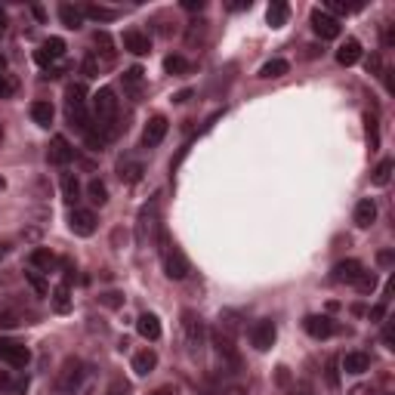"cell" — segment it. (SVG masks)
I'll return each mask as SVG.
<instances>
[{
    "mask_svg": "<svg viewBox=\"0 0 395 395\" xmlns=\"http://www.w3.org/2000/svg\"><path fill=\"white\" fill-rule=\"evenodd\" d=\"M90 117L105 139H115V133H117V96L111 86H102L99 93H93Z\"/></svg>",
    "mask_w": 395,
    "mask_h": 395,
    "instance_id": "obj_1",
    "label": "cell"
},
{
    "mask_svg": "<svg viewBox=\"0 0 395 395\" xmlns=\"http://www.w3.org/2000/svg\"><path fill=\"white\" fill-rule=\"evenodd\" d=\"M65 115L68 123L77 127L80 133L93 127V117H90V99H86V86L84 84H68L65 90Z\"/></svg>",
    "mask_w": 395,
    "mask_h": 395,
    "instance_id": "obj_2",
    "label": "cell"
},
{
    "mask_svg": "<svg viewBox=\"0 0 395 395\" xmlns=\"http://www.w3.org/2000/svg\"><path fill=\"white\" fill-rule=\"evenodd\" d=\"M86 376H90V368H86L84 361H77V358H68V361L62 364L59 376H56V392H62V395L80 392Z\"/></svg>",
    "mask_w": 395,
    "mask_h": 395,
    "instance_id": "obj_3",
    "label": "cell"
},
{
    "mask_svg": "<svg viewBox=\"0 0 395 395\" xmlns=\"http://www.w3.org/2000/svg\"><path fill=\"white\" fill-rule=\"evenodd\" d=\"M182 337H185V346H189L191 355H198V352L204 349V343H207V331H204V321L198 312H182Z\"/></svg>",
    "mask_w": 395,
    "mask_h": 395,
    "instance_id": "obj_4",
    "label": "cell"
},
{
    "mask_svg": "<svg viewBox=\"0 0 395 395\" xmlns=\"http://www.w3.org/2000/svg\"><path fill=\"white\" fill-rule=\"evenodd\" d=\"M160 256H164V275L170 278V281H182V278L189 275V259H185V253L179 250V247H173L164 241Z\"/></svg>",
    "mask_w": 395,
    "mask_h": 395,
    "instance_id": "obj_5",
    "label": "cell"
},
{
    "mask_svg": "<svg viewBox=\"0 0 395 395\" xmlns=\"http://www.w3.org/2000/svg\"><path fill=\"white\" fill-rule=\"evenodd\" d=\"M0 361L10 364V368H28L31 361V349L19 339H0Z\"/></svg>",
    "mask_w": 395,
    "mask_h": 395,
    "instance_id": "obj_6",
    "label": "cell"
},
{
    "mask_svg": "<svg viewBox=\"0 0 395 395\" xmlns=\"http://www.w3.org/2000/svg\"><path fill=\"white\" fill-rule=\"evenodd\" d=\"M275 337H278V327L272 318H263L250 327V343L256 352H269L272 346H275Z\"/></svg>",
    "mask_w": 395,
    "mask_h": 395,
    "instance_id": "obj_7",
    "label": "cell"
},
{
    "mask_svg": "<svg viewBox=\"0 0 395 395\" xmlns=\"http://www.w3.org/2000/svg\"><path fill=\"white\" fill-rule=\"evenodd\" d=\"M96 213L86 207H71V216H68V228H71L74 235H80V238H90L93 232H96Z\"/></svg>",
    "mask_w": 395,
    "mask_h": 395,
    "instance_id": "obj_8",
    "label": "cell"
},
{
    "mask_svg": "<svg viewBox=\"0 0 395 395\" xmlns=\"http://www.w3.org/2000/svg\"><path fill=\"white\" fill-rule=\"evenodd\" d=\"M312 31L321 37V40H337L343 25H339V19L327 16L324 10H312Z\"/></svg>",
    "mask_w": 395,
    "mask_h": 395,
    "instance_id": "obj_9",
    "label": "cell"
},
{
    "mask_svg": "<svg viewBox=\"0 0 395 395\" xmlns=\"http://www.w3.org/2000/svg\"><path fill=\"white\" fill-rule=\"evenodd\" d=\"M160 235V222H158V201H152L145 210L139 213V241L145 244V241L158 238Z\"/></svg>",
    "mask_w": 395,
    "mask_h": 395,
    "instance_id": "obj_10",
    "label": "cell"
},
{
    "mask_svg": "<svg viewBox=\"0 0 395 395\" xmlns=\"http://www.w3.org/2000/svg\"><path fill=\"white\" fill-rule=\"evenodd\" d=\"M62 56H65V40H62V37H49V40L40 43V49H34V62L43 68L59 62Z\"/></svg>",
    "mask_w": 395,
    "mask_h": 395,
    "instance_id": "obj_11",
    "label": "cell"
},
{
    "mask_svg": "<svg viewBox=\"0 0 395 395\" xmlns=\"http://www.w3.org/2000/svg\"><path fill=\"white\" fill-rule=\"evenodd\" d=\"M302 327H306V333L315 339H327L337 333V324H333V318H327V315H309V318L302 321Z\"/></svg>",
    "mask_w": 395,
    "mask_h": 395,
    "instance_id": "obj_12",
    "label": "cell"
},
{
    "mask_svg": "<svg viewBox=\"0 0 395 395\" xmlns=\"http://www.w3.org/2000/svg\"><path fill=\"white\" fill-rule=\"evenodd\" d=\"M167 130H170L167 117H164V115H154L152 121L145 123V133H142V145H145V148L160 145V142H164V136H167Z\"/></svg>",
    "mask_w": 395,
    "mask_h": 395,
    "instance_id": "obj_13",
    "label": "cell"
},
{
    "mask_svg": "<svg viewBox=\"0 0 395 395\" xmlns=\"http://www.w3.org/2000/svg\"><path fill=\"white\" fill-rule=\"evenodd\" d=\"M71 158H74L71 142H68L65 136H53V142H49V148H47V160H49V164L65 167Z\"/></svg>",
    "mask_w": 395,
    "mask_h": 395,
    "instance_id": "obj_14",
    "label": "cell"
},
{
    "mask_svg": "<svg viewBox=\"0 0 395 395\" xmlns=\"http://www.w3.org/2000/svg\"><path fill=\"white\" fill-rule=\"evenodd\" d=\"M361 272H364V265L358 263V259H343V263H337L333 265V281L337 284H355L358 278H361Z\"/></svg>",
    "mask_w": 395,
    "mask_h": 395,
    "instance_id": "obj_15",
    "label": "cell"
},
{
    "mask_svg": "<svg viewBox=\"0 0 395 395\" xmlns=\"http://www.w3.org/2000/svg\"><path fill=\"white\" fill-rule=\"evenodd\" d=\"M121 43H123V49H127V53H133V56H145L148 49H152V37L142 34V31H136V28L123 31Z\"/></svg>",
    "mask_w": 395,
    "mask_h": 395,
    "instance_id": "obj_16",
    "label": "cell"
},
{
    "mask_svg": "<svg viewBox=\"0 0 395 395\" xmlns=\"http://www.w3.org/2000/svg\"><path fill=\"white\" fill-rule=\"evenodd\" d=\"M339 368H343L346 374L358 376V374H364V370H370V355L368 352H346L343 361H339Z\"/></svg>",
    "mask_w": 395,
    "mask_h": 395,
    "instance_id": "obj_17",
    "label": "cell"
},
{
    "mask_svg": "<svg viewBox=\"0 0 395 395\" xmlns=\"http://www.w3.org/2000/svg\"><path fill=\"white\" fill-rule=\"evenodd\" d=\"M136 331H139V337H142V339H148V343L160 339V321H158V315L142 312L139 318H136Z\"/></svg>",
    "mask_w": 395,
    "mask_h": 395,
    "instance_id": "obj_18",
    "label": "cell"
},
{
    "mask_svg": "<svg viewBox=\"0 0 395 395\" xmlns=\"http://www.w3.org/2000/svg\"><path fill=\"white\" fill-rule=\"evenodd\" d=\"M28 263H31V269H34V272H53L59 259H56V253L49 250V247H37V250H31Z\"/></svg>",
    "mask_w": 395,
    "mask_h": 395,
    "instance_id": "obj_19",
    "label": "cell"
},
{
    "mask_svg": "<svg viewBox=\"0 0 395 395\" xmlns=\"http://www.w3.org/2000/svg\"><path fill=\"white\" fill-rule=\"evenodd\" d=\"M213 343H216V352H219V358H222V361H226V364H232V368H238V364H241V355H238V349H235V343H232V337H226V333H216V339H213Z\"/></svg>",
    "mask_w": 395,
    "mask_h": 395,
    "instance_id": "obj_20",
    "label": "cell"
},
{
    "mask_svg": "<svg viewBox=\"0 0 395 395\" xmlns=\"http://www.w3.org/2000/svg\"><path fill=\"white\" fill-rule=\"evenodd\" d=\"M142 84H145V71H142L139 65L127 68L123 71V90L130 93V99H139L142 96Z\"/></svg>",
    "mask_w": 395,
    "mask_h": 395,
    "instance_id": "obj_21",
    "label": "cell"
},
{
    "mask_svg": "<svg viewBox=\"0 0 395 395\" xmlns=\"http://www.w3.org/2000/svg\"><path fill=\"white\" fill-rule=\"evenodd\" d=\"M374 219H376L374 198H361V201H358V207H355V226L358 228H368V226H374Z\"/></svg>",
    "mask_w": 395,
    "mask_h": 395,
    "instance_id": "obj_22",
    "label": "cell"
},
{
    "mask_svg": "<svg viewBox=\"0 0 395 395\" xmlns=\"http://www.w3.org/2000/svg\"><path fill=\"white\" fill-rule=\"evenodd\" d=\"M154 368H158V352H154V349H142V352H136V355H133V370L139 376H148Z\"/></svg>",
    "mask_w": 395,
    "mask_h": 395,
    "instance_id": "obj_23",
    "label": "cell"
},
{
    "mask_svg": "<svg viewBox=\"0 0 395 395\" xmlns=\"http://www.w3.org/2000/svg\"><path fill=\"white\" fill-rule=\"evenodd\" d=\"M287 19H290V6L284 3V0H275V3L265 10V22H269L272 28H284Z\"/></svg>",
    "mask_w": 395,
    "mask_h": 395,
    "instance_id": "obj_24",
    "label": "cell"
},
{
    "mask_svg": "<svg viewBox=\"0 0 395 395\" xmlns=\"http://www.w3.org/2000/svg\"><path fill=\"white\" fill-rule=\"evenodd\" d=\"M117 176H121V182H127V185L139 182L142 179V160H133V158L121 160V164H117Z\"/></svg>",
    "mask_w": 395,
    "mask_h": 395,
    "instance_id": "obj_25",
    "label": "cell"
},
{
    "mask_svg": "<svg viewBox=\"0 0 395 395\" xmlns=\"http://www.w3.org/2000/svg\"><path fill=\"white\" fill-rule=\"evenodd\" d=\"M358 59H361V43L349 37V40L337 49V62H339V65H355Z\"/></svg>",
    "mask_w": 395,
    "mask_h": 395,
    "instance_id": "obj_26",
    "label": "cell"
},
{
    "mask_svg": "<svg viewBox=\"0 0 395 395\" xmlns=\"http://www.w3.org/2000/svg\"><path fill=\"white\" fill-rule=\"evenodd\" d=\"M84 19H93V22H115L117 19V10H108V6H99V3H86L80 6Z\"/></svg>",
    "mask_w": 395,
    "mask_h": 395,
    "instance_id": "obj_27",
    "label": "cell"
},
{
    "mask_svg": "<svg viewBox=\"0 0 395 395\" xmlns=\"http://www.w3.org/2000/svg\"><path fill=\"white\" fill-rule=\"evenodd\" d=\"M59 19H62V25L71 28V31H77L80 25H84V12H80V6H71V3L59 6Z\"/></svg>",
    "mask_w": 395,
    "mask_h": 395,
    "instance_id": "obj_28",
    "label": "cell"
},
{
    "mask_svg": "<svg viewBox=\"0 0 395 395\" xmlns=\"http://www.w3.org/2000/svg\"><path fill=\"white\" fill-rule=\"evenodd\" d=\"M290 71V65L284 59H269L263 68H259V77L263 80H275V77H284Z\"/></svg>",
    "mask_w": 395,
    "mask_h": 395,
    "instance_id": "obj_29",
    "label": "cell"
},
{
    "mask_svg": "<svg viewBox=\"0 0 395 395\" xmlns=\"http://www.w3.org/2000/svg\"><path fill=\"white\" fill-rule=\"evenodd\" d=\"M53 105L49 102H34L31 105V121L37 123V127H49V123H53Z\"/></svg>",
    "mask_w": 395,
    "mask_h": 395,
    "instance_id": "obj_30",
    "label": "cell"
},
{
    "mask_svg": "<svg viewBox=\"0 0 395 395\" xmlns=\"http://www.w3.org/2000/svg\"><path fill=\"white\" fill-rule=\"evenodd\" d=\"M392 167H395L392 160H389V158H383L380 164L374 167V176H370V182H374L376 189H383V185H389V179H392Z\"/></svg>",
    "mask_w": 395,
    "mask_h": 395,
    "instance_id": "obj_31",
    "label": "cell"
},
{
    "mask_svg": "<svg viewBox=\"0 0 395 395\" xmlns=\"http://www.w3.org/2000/svg\"><path fill=\"white\" fill-rule=\"evenodd\" d=\"M62 198H65L71 207L80 201V182L71 176V173H68V176H62Z\"/></svg>",
    "mask_w": 395,
    "mask_h": 395,
    "instance_id": "obj_32",
    "label": "cell"
},
{
    "mask_svg": "<svg viewBox=\"0 0 395 395\" xmlns=\"http://www.w3.org/2000/svg\"><path fill=\"white\" fill-rule=\"evenodd\" d=\"M86 195H90V201L93 204H108V189H105V182L102 179H90V185H86Z\"/></svg>",
    "mask_w": 395,
    "mask_h": 395,
    "instance_id": "obj_33",
    "label": "cell"
},
{
    "mask_svg": "<svg viewBox=\"0 0 395 395\" xmlns=\"http://www.w3.org/2000/svg\"><path fill=\"white\" fill-rule=\"evenodd\" d=\"M28 315L25 312H19V309H12V306H6V309H0V327H16V324H28Z\"/></svg>",
    "mask_w": 395,
    "mask_h": 395,
    "instance_id": "obj_34",
    "label": "cell"
},
{
    "mask_svg": "<svg viewBox=\"0 0 395 395\" xmlns=\"http://www.w3.org/2000/svg\"><path fill=\"white\" fill-rule=\"evenodd\" d=\"M53 309L56 312H68L71 309V290H68V284H59L53 290Z\"/></svg>",
    "mask_w": 395,
    "mask_h": 395,
    "instance_id": "obj_35",
    "label": "cell"
},
{
    "mask_svg": "<svg viewBox=\"0 0 395 395\" xmlns=\"http://www.w3.org/2000/svg\"><path fill=\"white\" fill-rule=\"evenodd\" d=\"M164 68H167L170 74H185L191 65H189V59H185V56H167V59H164Z\"/></svg>",
    "mask_w": 395,
    "mask_h": 395,
    "instance_id": "obj_36",
    "label": "cell"
},
{
    "mask_svg": "<svg viewBox=\"0 0 395 395\" xmlns=\"http://www.w3.org/2000/svg\"><path fill=\"white\" fill-rule=\"evenodd\" d=\"M93 40H96V47H102V49H96V53H102L105 62L115 59V49H111V37L105 34V31H96V37H93Z\"/></svg>",
    "mask_w": 395,
    "mask_h": 395,
    "instance_id": "obj_37",
    "label": "cell"
},
{
    "mask_svg": "<svg viewBox=\"0 0 395 395\" xmlns=\"http://www.w3.org/2000/svg\"><path fill=\"white\" fill-rule=\"evenodd\" d=\"M355 287L361 290V294H374V287H376V275H374V272H361V278L355 281Z\"/></svg>",
    "mask_w": 395,
    "mask_h": 395,
    "instance_id": "obj_38",
    "label": "cell"
},
{
    "mask_svg": "<svg viewBox=\"0 0 395 395\" xmlns=\"http://www.w3.org/2000/svg\"><path fill=\"white\" fill-rule=\"evenodd\" d=\"M12 96H16V80L0 74V99H12Z\"/></svg>",
    "mask_w": 395,
    "mask_h": 395,
    "instance_id": "obj_39",
    "label": "cell"
},
{
    "mask_svg": "<svg viewBox=\"0 0 395 395\" xmlns=\"http://www.w3.org/2000/svg\"><path fill=\"white\" fill-rule=\"evenodd\" d=\"M25 278H28V281H31V287H34L37 294H47V281H43V278L37 275L34 269H31V272H25Z\"/></svg>",
    "mask_w": 395,
    "mask_h": 395,
    "instance_id": "obj_40",
    "label": "cell"
},
{
    "mask_svg": "<svg viewBox=\"0 0 395 395\" xmlns=\"http://www.w3.org/2000/svg\"><path fill=\"white\" fill-rule=\"evenodd\" d=\"M84 74H86V77H96V74H99V59H96V53H90V56L84 59Z\"/></svg>",
    "mask_w": 395,
    "mask_h": 395,
    "instance_id": "obj_41",
    "label": "cell"
},
{
    "mask_svg": "<svg viewBox=\"0 0 395 395\" xmlns=\"http://www.w3.org/2000/svg\"><path fill=\"white\" fill-rule=\"evenodd\" d=\"M108 395H130V383H127V380H123V376H117V380H115V383H111Z\"/></svg>",
    "mask_w": 395,
    "mask_h": 395,
    "instance_id": "obj_42",
    "label": "cell"
},
{
    "mask_svg": "<svg viewBox=\"0 0 395 395\" xmlns=\"http://www.w3.org/2000/svg\"><path fill=\"white\" fill-rule=\"evenodd\" d=\"M368 136H370V148H376L380 136H376V121H374V117H368Z\"/></svg>",
    "mask_w": 395,
    "mask_h": 395,
    "instance_id": "obj_43",
    "label": "cell"
},
{
    "mask_svg": "<svg viewBox=\"0 0 395 395\" xmlns=\"http://www.w3.org/2000/svg\"><path fill=\"white\" fill-rule=\"evenodd\" d=\"M12 389V374L10 370H0V392H10Z\"/></svg>",
    "mask_w": 395,
    "mask_h": 395,
    "instance_id": "obj_44",
    "label": "cell"
},
{
    "mask_svg": "<svg viewBox=\"0 0 395 395\" xmlns=\"http://www.w3.org/2000/svg\"><path fill=\"white\" fill-rule=\"evenodd\" d=\"M383 315H386V300L376 302V306L370 309V321H383Z\"/></svg>",
    "mask_w": 395,
    "mask_h": 395,
    "instance_id": "obj_45",
    "label": "cell"
},
{
    "mask_svg": "<svg viewBox=\"0 0 395 395\" xmlns=\"http://www.w3.org/2000/svg\"><path fill=\"white\" fill-rule=\"evenodd\" d=\"M102 302H105V306H121L123 296H121V294H105V296H102Z\"/></svg>",
    "mask_w": 395,
    "mask_h": 395,
    "instance_id": "obj_46",
    "label": "cell"
},
{
    "mask_svg": "<svg viewBox=\"0 0 395 395\" xmlns=\"http://www.w3.org/2000/svg\"><path fill=\"white\" fill-rule=\"evenodd\" d=\"M182 10H189V12L204 10V0H182Z\"/></svg>",
    "mask_w": 395,
    "mask_h": 395,
    "instance_id": "obj_47",
    "label": "cell"
},
{
    "mask_svg": "<svg viewBox=\"0 0 395 395\" xmlns=\"http://www.w3.org/2000/svg\"><path fill=\"white\" fill-rule=\"evenodd\" d=\"M392 250H383V253H376V263H380V265H392Z\"/></svg>",
    "mask_w": 395,
    "mask_h": 395,
    "instance_id": "obj_48",
    "label": "cell"
},
{
    "mask_svg": "<svg viewBox=\"0 0 395 395\" xmlns=\"http://www.w3.org/2000/svg\"><path fill=\"white\" fill-rule=\"evenodd\" d=\"M6 22H10V19H6V10H3V6H0V31L6 28Z\"/></svg>",
    "mask_w": 395,
    "mask_h": 395,
    "instance_id": "obj_49",
    "label": "cell"
},
{
    "mask_svg": "<svg viewBox=\"0 0 395 395\" xmlns=\"http://www.w3.org/2000/svg\"><path fill=\"white\" fill-rule=\"evenodd\" d=\"M154 395H176V389H170V386H164V389H158Z\"/></svg>",
    "mask_w": 395,
    "mask_h": 395,
    "instance_id": "obj_50",
    "label": "cell"
},
{
    "mask_svg": "<svg viewBox=\"0 0 395 395\" xmlns=\"http://www.w3.org/2000/svg\"><path fill=\"white\" fill-rule=\"evenodd\" d=\"M6 253H10V244H0V259H6Z\"/></svg>",
    "mask_w": 395,
    "mask_h": 395,
    "instance_id": "obj_51",
    "label": "cell"
},
{
    "mask_svg": "<svg viewBox=\"0 0 395 395\" xmlns=\"http://www.w3.org/2000/svg\"><path fill=\"white\" fill-rule=\"evenodd\" d=\"M3 68H6V59H3V53H0V71H3Z\"/></svg>",
    "mask_w": 395,
    "mask_h": 395,
    "instance_id": "obj_52",
    "label": "cell"
},
{
    "mask_svg": "<svg viewBox=\"0 0 395 395\" xmlns=\"http://www.w3.org/2000/svg\"><path fill=\"white\" fill-rule=\"evenodd\" d=\"M3 189H6V179H3V176H0V191H3Z\"/></svg>",
    "mask_w": 395,
    "mask_h": 395,
    "instance_id": "obj_53",
    "label": "cell"
},
{
    "mask_svg": "<svg viewBox=\"0 0 395 395\" xmlns=\"http://www.w3.org/2000/svg\"><path fill=\"white\" fill-rule=\"evenodd\" d=\"M0 139H3V127H0Z\"/></svg>",
    "mask_w": 395,
    "mask_h": 395,
    "instance_id": "obj_54",
    "label": "cell"
}]
</instances>
